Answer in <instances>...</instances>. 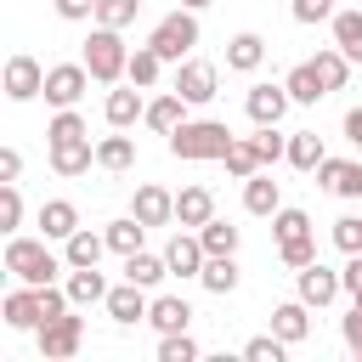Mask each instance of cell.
<instances>
[{
	"label": "cell",
	"instance_id": "obj_1",
	"mask_svg": "<svg viewBox=\"0 0 362 362\" xmlns=\"http://www.w3.org/2000/svg\"><path fill=\"white\" fill-rule=\"evenodd\" d=\"M68 260H57L51 255V238H23V232H11L6 238V272L17 277V283H57V272H62Z\"/></svg>",
	"mask_w": 362,
	"mask_h": 362
},
{
	"label": "cell",
	"instance_id": "obj_41",
	"mask_svg": "<svg viewBox=\"0 0 362 362\" xmlns=\"http://www.w3.org/2000/svg\"><path fill=\"white\" fill-rule=\"evenodd\" d=\"M23 226V192H17V181H0V232L11 238Z\"/></svg>",
	"mask_w": 362,
	"mask_h": 362
},
{
	"label": "cell",
	"instance_id": "obj_3",
	"mask_svg": "<svg viewBox=\"0 0 362 362\" xmlns=\"http://www.w3.org/2000/svg\"><path fill=\"white\" fill-rule=\"evenodd\" d=\"M79 62L90 68V79H96V85H119V79H124V68H130V45H124V34H119V28L96 23V28L85 34V57H79Z\"/></svg>",
	"mask_w": 362,
	"mask_h": 362
},
{
	"label": "cell",
	"instance_id": "obj_4",
	"mask_svg": "<svg viewBox=\"0 0 362 362\" xmlns=\"http://www.w3.org/2000/svg\"><path fill=\"white\" fill-rule=\"evenodd\" d=\"M272 238H277V255H283V266H311L317 260V238H311V215L305 209H277L272 215Z\"/></svg>",
	"mask_w": 362,
	"mask_h": 362
},
{
	"label": "cell",
	"instance_id": "obj_21",
	"mask_svg": "<svg viewBox=\"0 0 362 362\" xmlns=\"http://www.w3.org/2000/svg\"><path fill=\"white\" fill-rule=\"evenodd\" d=\"M260 62H266V40H260L255 28H243V34L226 40V68H232V74H255Z\"/></svg>",
	"mask_w": 362,
	"mask_h": 362
},
{
	"label": "cell",
	"instance_id": "obj_38",
	"mask_svg": "<svg viewBox=\"0 0 362 362\" xmlns=\"http://www.w3.org/2000/svg\"><path fill=\"white\" fill-rule=\"evenodd\" d=\"M311 62H317V74H322V85H328V90H345V79H351V57H345L339 45H328V51H317Z\"/></svg>",
	"mask_w": 362,
	"mask_h": 362
},
{
	"label": "cell",
	"instance_id": "obj_14",
	"mask_svg": "<svg viewBox=\"0 0 362 362\" xmlns=\"http://www.w3.org/2000/svg\"><path fill=\"white\" fill-rule=\"evenodd\" d=\"M147 305H153V300H147V288H141V283H130V277H124L119 288H107V300H102V311H107L113 322H124V328H130V322H147Z\"/></svg>",
	"mask_w": 362,
	"mask_h": 362
},
{
	"label": "cell",
	"instance_id": "obj_32",
	"mask_svg": "<svg viewBox=\"0 0 362 362\" xmlns=\"http://www.w3.org/2000/svg\"><path fill=\"white\" fill-rule=\"evenodd\" d=\"M158 74H164V57H158L153 45H136V51H130L124 79H130V85H141V90H153V85H158Z\"/></svg>",
	"mask_w": 362,
	"mask_h": 362
},
{
	"label": "cell",
	"instance_id": "obj_11",
	"mask_svg": "<svg viewBox=\"0 0 362 362\" xmlns=\"http://www.w3.org/2000/svg\"><path fill=\"white\" fill-rule=\"evenodd\" d=\"M288 107H294L288 85H249V96H243V113H249L255 124H283Z\"/></svg>",
	"mask_w": 362,
	"mask_h": 362
},
{
	"label": "cell",
	"instance_id": "obj_51",
	"mask_svg": "<svg viewBox=\"0 0 362 362\" xmlns=\"http://www.w3.org/2000/svg\"><path fill=\"white\" fill-rule=\"evenodd\" d=\"M345 141L362 153V107H351V113H345Z\"/></svg>",
	"mask_w": 362,
	"mask_h": 362
},
{
	"label": "cell",
	"instance_id": "obj_8",
	"mask_svg": "<svg viewBox=\"0 0 362 362\" xmlns=\"http://www.w3.org/2000/svg\"><path fill=\"white\" fill-rule=\"evenodd\" d=\"M294 283H300V300H305L311 311H322V305H334V300H339V288H345V277H339L334 266H322V260H311V266H300V272H294Z\"/></svg>",
	"mask_w": 362,
	"mask_h": 362
},
{
	"label": "cell",
	"instance_id": "obj_27",
	"mask_svg": "<svg viewBox=\"0 0 362 362\" xmlns=\"http://www.w3.org/2000/svg\"><path fill=\"white\" fill-rule=\"evenodd\" d=\"M147 322H153L158 334H181V328L192 322V305H187L181 294H158V300L147 305Z\"/></svg>",
	"mask_w": 362,
	"mask_h": 362
},
{
	"label": "cell",
	"instance_id": "obj_50",
	"mask_svg": "<svg viewBox=\"0 0 362 362\" xmlns=\"http://www.w3.org/2000/svg\"><path fill=\"white\" fill-rule=\"evenodd\" d=\"M17 175H23V153L6 147V153H0V181H17Z\"/></svg>",
	"mask_w": 362,
	"mask_h": 362
},
{
	"label": "cell",
	"instance_id": "obj_48",
	"mask_svg": "<svg viewBox=\"0 0 362 362\" xmlns=\"http://www.w3.org/2000/svg\"><path fill=\"white\" fill-rule=\"evenodd\" d=\"M339 334H345V345H351V351L362 356V305H351V311H345V322H339Z\"/></svg>",
	"mask_w": 362,
	"mask_h": 362
},
{
	"label": "cell",
	"instance_id": "obj_20",
	"mask_svg": "<svg viewBox=\"0 0 362 362\" xmlns=\"http://www.w3.org/2000/svg\"><path fill=\"white\" fill-rule=\"evenodd\" d=\"M74 232H79V209H74L68 198H45V204H40V238L68 243Z\"/></svg>",
	"mask_w": 362,
	"mask_h": 362
},
{
	"label": "cell",
	"instance_id": "obj_22",
	"mask_svg": "<svg viewBox=\"0 0 362 362\" xmlns=\"http://www.w3.org/2000/svg\"><path fill=\"white\" fill-rule=\"evenodd\" d=\"M283 85H288V96H294V107H317V102L328 96V85H322V74H317V62H294Z\"/></svg>",
	"mask_w": 362,
	"mask_h": 362
},
{
	"label": "cell",
	"instance_id": "obj_7",
	"mask_svg": "<svg viewBox=\"0 0 362 362\" xmlns=\"http://www.w3.org/2000/svg\"><path fill=\"white\" fill-rule=\"evenodd\" d=\"M85 90H90V68H85V62H57V68H45V102H51V107H79Z\"/></svg>",
	"mask_w": 362,
	"mask_h": 362
},
{
	"label": "cell",
	"instance_id": "obj_9",
	"mask_svg": "<svg viewBox=\"0 0 362 362\" xmlns=\"http://www.w3.org/2000/svg\"><path fill=\"white\" fill-rule=\"evenodd\" d=\"M215 85H221L215 62H204V57H187V62H175V90H181V96H187L192 107L215 102Z\"/></svg>",
	"mask_w": 362,
	"mask_h": 362
},
{
	"label": "cell",
	"instance_id": "obj_12",
	"mask_svg": "<svg viewBox=\"0 0 362 362\" xmlns=\"http://www.w3.org/2000/svg\"><path fill=\"white\" fill-rule=\"evenodd\" d=\"M6 96H11V102H34V96H45V68H40L34 57L17 51V57L6 62Z\"/></svg>",
	"mask_w": 362,
	"mask_h": 362
},
{
	"label": "cell",
	"instance_id": "obj_40",
	"mask_svg": "<svg viewBox=\"0 0 362 362\" xmlns=\"http://www.w3.org/2000/svg\"><path fill=\"white\" fill-rule=\"evenodd\" d=\"M158 362H198V339L181 328V334H158Z\"/></svg>",
	"mask_w": 362,
	"mask_h": 362
},
{
	"label": "cell",
	"instance_id": "obj_15",
	"mask_svg": "<svg viewBox=\"0 0 362 362\" xmlns=\"http://www.w3.org/2000/svg\"><path fill=\"white\" fill-rule=\"evenodd\" d=\"M317 181H322L334 198H356V204H362V158H322V164H317Z\"/></svg>",
	"mask_w": 362,
	"mask_h": 362
},
{
	"label": "cell",
	"instance_id": "obj_17",
	"mask_svg": "<svg viewBox=\"0 0 362 362\" xmlns=\"http://www.w3.org/2000/svg\"><path fill=\"white\" fill-rule=\"evenodd\" d=\"M130 215H136V221H147V226H170V221H175V192H164V187L141 181V187H136V198H130Z\"/></svg>",
	"mask_w": 362,
	"mask_h": 362
},
{
	"label": "cell",
	"instance_id": "obj_2",
	"mask_svg": "<svg viewBox=\"0 0 362 362\" xmlns=\"http://www.w3.org/2000/svg\"><path fill=\"white\" fill-rule=\"evenodd\" d=\"M238 136L221 124V119H187L181 130H170V158H181V164H198V158H226V147H232Z\"/></svg>",
	"mask_w": 362,
	"mask_h": 362
},
{
	"label": "cell",
	"instance_id": "obj_5",
	"mask_svg": "<svg viewBox=\"0 0 362 362\" xmlns=\"http://www.w3.org/2000/svg\"><path fill=\"white\" fill-rule=\"evenodd\" d=\"M147 45H153L164 62H187V57H192V45H198V11L175 6L170 17H158V23H153Z\"/></svg>",
	"mask_w": 362,
	"mask_h": 362
},
{
	"label": "cell",
	"instance_id": "obj_49",
	"mask_svg": "<svg viewBox=\"0 0 362 362\" xmlns=\"http://www.w3.org/2000/svg\"><path fill=\"white\" fill-rule=\"evenodd\" d=\"M345 294H362V255H345Z\"/></svg>",
	"mask_w": 362,
	"mask_h": 362
},
{
	"label": "cell",
	"instance_id": "obj_43",
	"mask_svg": "<svg viewBox=\"0 0 362 362\" xmlns=\"http://www.w3.org/2000/svg\"><path fill=\"white\" fill-rule=\"evenodd\" d=\"M334 249L339 255H362V215H339L334 221Z\"/></svg>",
	"mask_w": 362,
	"mask_h": 362
},
{
	"label": "cell",
	"instance_id": "obj_16",
	"mask_svg": "<svg viewBox=\"0 0 362 362\" xmlns=\"http://www.w3.org/2000/svg\"><path fill=\"white\" fill-rule=\"evenodd\" d=\"M141 113H147V96H141V85H113V90H107V102H102V119H107L113 130H130Z\"/></svg>",
	"mask_w": 362,
	"mask_h": 362
},
{
	"label": "cell",
	"instance_id": "obj_52",
	"mask_svg": "<svg viewBox=\"0 0 362 362\" xmlns=\"http://www.w3.org/2000/svg\"><path fill=\"white\" fill-rule=\"evenodd\" d=\"M181 6H187V11H204V6H215V0H181Z\"/></svg>",
	"mask_w": 362,
	"mask_h": 362
},
{
	"label": "cell",
	"instance_id": "obj_31",
	"mask_svg": "<svg viewBox=\"0 0 362 362\" xmlns=\"http://www.w3.org/2000/svg\"><path fill=\"white\" fill-rule=\"evenodd\" d=\"M130 164H136V141H130V136H102V141H96V170L124 175Z\"/></svg>",
	"mask_w": 362,
	"mask_h": 362
},
{
	"label": "cell",
	"instance_id": "obj_39",
	"mask_svg": "<svg viewBox=\"0 0 362 362\" xmlns=\"http://www.w3.org/2000/svg\"><path fill=\"white\" fill-rule=\"evenodd\" d=\"M79 136H90V124L74 107H57V119L45 124V141H79Z\"/></svg>",
	"mask_w": 362,
	"mask_h": 362
},
{
	"label": "cell",
	"instance_id": "obj_46",
	"mask_svg": "<svg viewBox=\"0 0 362 362\" xmlns=\"http://www.w3.org/2000/svg\"><path fill=\"white\" fill-rule=\"evenodd\" d=\"M294 23H334V0H294Z\"/></svg>",
	"mask_w": 362,
	"mask_h": 362
},
{
	"label": "cell",
	"instance_id": "obj_45",
	"mask_svg": "<svg viewBox=\"0 0 362 362\" xmlns=\"http://www.w3.org/2000/svg\"><path fill=\"white\" fill-rule=\"evenodd\" d=\"M283 351H288V339H277V334H255V339L243 345L249 362H283Z\"/></svg>",
	"mask_w": 362,
	"mask_h": 362
},
{
	"label": "cell",
	"instance_id": "obj_10",
	"mask_svg": "<svg viewBox=\"0 0 362 362\" xmlns=\"http://www.w3.org/2000/svg\"><path fill=\"white\" fill-rule=\"evenodd\" d=\"M164 260H170V277H198L204 260H209V249H204V238H198L192 226H181V232L164 243Z\"/></svg>",
	"mask_w": 362,
	"mask_h": 362
},
{
	"label": "cell",
	"instance_id": "obj_28",
	"mask_svg": "<svg viewBox=\"0 0 362 362\" xmlns=\"http://www.w3.org/2000/svg\"><path fill=\"white\" fill-rule=\"evenodd\" d=\"M102 255H107V232H90V226H79V232L62 243V260H68V266H96Z\"/></svg>",
	"mask_w": 362,
	"mask_h": 362
},
{
	"label": "cell",
	"instance_id": "obj_34",
	"mask_svg": "<svg viewBox=\"0 0 362 362\" xmlns=\"http://www.w3.org/2000/svg\"><path fill=\"white\" fill-rule=\"evenodd\" d=\"M198 283H204L209 294H232V288H238V260H232V255H209L204 272H198Z\"/></svg>",
	"mask_w": 362,
	"mask_h": 362
},
{
	"label": "cell",
	"instance_id": "obj_23",
	"mask_svg": "<svg viewBox=\"0 0 362 362\" xmlns=\"http://www.w3.org/2000/svg\"><path fill=\"white\" fill-rule=\"evenodd\" d=\"M62 288H68L74 305H102V300H107V277H102L96 266H68V283H62Z\"/></svg>",
	"mask_w": 362,
	"mask_h": 362
},
{
	"label": "cell",
	"instance_id": "obj_33",
	"mask_svg": "<svg viewBox=\"0 0 362 362\" xmlns=\"http://www.w3.org/2000/svg\"><path fill=\"white\" fill-rule=\"evenodd\" d=\"M102 232H107V249H113V255H136V249H141V238H147V221L124 215V221H107Z\"/></svg>",
	"mask_w": 362,
	"mask_h": 362
},
{
	"label": "cell",
	"instance_id": "obj_13",
	"mask_svg": "<svg viewBox=\"0 0 362 362\" xmlns=\"http://www.w3.org/2000/svg\"><path fill=\"white\" fill-rule=\"evenodd\" d=\"M45 158H51V170L62 181H74V175H85L96 164V147H90V136H79V141H45Z\"/></svg>",
	"mask_w": 362,
	"mask_h": 362
},
{
	"label": "cell",
	"instance_id": "obj_26",
	"mask_svg": "<svg viewBox=\"0 0 362 362\" xmlns=\"http://www.w3.org/2000/svg\"><path fill=\"white\" fill-rule=\"evenodd\" d=\"M209 215H215V192H209V187H181V192H175V221H181V226L198 232Z\"/></svg>",
	"mask_w": 362,
	"mask_h": 362
},
{
	"label": "cell",
	"instance_id": "obj_19",
	"mask_svg": "<svg viewBox=\"0 0 362 362\" xmlns=\"http://www.w3.org/2000/svg\"><path fill=\"white\" fill-rule=\"evenodd\" d=\"M187 107H192V102H187L181 90L153 96V102H147V113H141V124H147V130H158V136H170V130H181V124H187Z\"/></svg>",
	"mask_w": 362,
	"mask_h": 362
},
{
	"label": "cell",
	"instance_id": "obj_47",
	"mask_svg": "<svg viewBox=\"0 0 362 362\" xmlns=\"http://www.w3.org/2000/svg\"><path fill=\"white\" fill-rule=\"evenodd\" d=\"M57 17L62 23H90L96 17V0H57Z\"/></svg>",
	"mask_w": 362,
	"mask_h": 362
},
{
	"label": "cell",
	"instance_id": "obj_29",
	"mask_svg": "<svg viewBox=\"0 0 362 362\" xmlns=\"http://www.w3.org/2000/svg\"><path fill=\"white\" fill-rule=\"evenodd\" d=\"M221 164H226V175H232V181H249L255 170H266V158H260L255 136H238V141L226 147V158H221Z\"/></svg>",
	"mask_w": 362,
	"mask_h": 362
},
{
	"label": "cell",
	"instance_id": "obj_35",
	"mask_svg": "<svg viewBox=\"0 0 362 362\" xmlns=\"http://www.w3.org/2000/svg\"><path fill=\"white\" fill-rule=\"evenodd\" d=\"M334 45H339L351 62H362V6H356V11H334Z\"/></svg>",
	"mask_w": 362,
	"mask_h": 362
},
{
	"label": "cell",
	"instance_id": "obj_44",
	"mask_svg": "<svg viewBox=\"0 0 362 362\" xmlns=\"http://www.w3.org/2000/svg\"><path fill=\"white\" fill-rule=\"evenodd\" d=\"M255 147H260V158H266V164L288 158V136H277V124H255Z\"/></svg>",
	"mask_w": 362,
	"mask_h": 362
},
{
	"label": "cell",
	"instance_id": "obj_18",
	"mask_svg": "<svg viewBox=\"0 0 362 362\" xmlns=\"http://www.w3.org/2000/svg\"><path fill=\"white\" fill-rule=\"evenodd\" d=\"M0 311H6V328H17V334L45 322V317H40V288H34V283H17V288L0 300Z\"/></svg>",
	"mask_w": 362,
	"mask_h": 362
},
{
	"label": "cell",
	"instance_id": "obj_36",
	"mask_svg": "<svg viewBox=\"0 0 362 362\" xmlns=\"http://www.w3.org/2000/svg\"><path fill=\"white\" fill-rule=\"evenodd\" d=\"M322 158H328V153H322V136H317V130H294V136H288V164H294V170H317Z\"/></svg>",
	"mask_w": 362,
	"mask_h": 362
},
{
	"label": "cell",
	"instance_id": "obj_30",
	"mask_svg": "<svg viewBox=\"0 0 362 362\" xmlns=\"http://www.w3.org/2000/svg\"><path fill=\"white\" fill-rule=\"evenodd\" d=\"M124 277H130V283H141V288H158V283L170 277V260H164V255L136 249V255H124Z\"/></svg>",
	"mask_w": 362,
	"mask_h": 362
},
{
	"label": "cell",
	"instance_id": "obj_24",
	"mask_svg": "<svg viewBox=\"0 0 362 362\" xmlns=\"http://www.w3.org/2000/svg\"><path fill=\"white\" fill-rule=\"evenodd\" d=\"M272 334L288 339V345H300V339L311 334V305H305V300H283V305L272 311Z\"/></svg>",
	"mask_w": 362,
	"mask_h": 362
},
{
	"label": "cell",
	"instance_id": "obj_53",
	"mask_svg": "<svg viewBox=\"0 0 362 362\" xmlns=\"http://www.w3.org/2000/svg\"><path fill=\"white\" fill-rule=\"evenodd\" d=\"M351 305H362V294H351Z\"/></svg>",
	"mask_w": 362,
	"mask_h": 362
},
{
	"label": "cell",
	"instance_id": "obj_6",
	"mask_svg": "<svg viewBox=\"0 0 362 362\" xmlns=\"http://www.w3.org/2000/svg\"><path fill=\"white\" fill-rule=\"evenodd\" d=\"M74 311H79V305H74ZM74 311H62V317H51V322L34 328L45 362H68V356H79V345H85V317H74Z\"/></svg>",
	"mask_w": 362,
	"mask_h": 362
},
{
	"label": "cell",
	"instance_id": "obj_25",
	"mask_svg": "<svg viewBox=\"0 0 362 362\" xmlns=\"http://www.w3.org/2000/svg\"><path fill=\"white\" fill-rule=\"evenodd\" d=\"M243 209H249V215H277V209H283V192H277V181H272L266 170H255V175L243 181Z\"/></svg>",
	"mask_w": 362,
	"mask_h": 362
},
{
	"label": "cell",
	"instance_id": "obj_37",
	"mask_svg": "<svg viewBox=\"0 0 362 362\" xmlns=\"http://www.w3.org/2000/svg\"><path fill=\"white\" fill-rule=\"evenodd\" d=\"M198 238H204V249H209V255H238V238H243V232H238L232 221L209 215V221L198 226Z\"/></svg>",
	"mask_w": 362,
	"mask_h": 362
},
{
	"label": "cell",
	"instance_id": "obj_42",
	"mask_svg": "<svg viewBox=\"0 0 362 362\" xmlns=\"http://www.w3.org/2000/svg\"><path fill=\"white\" fill-rule=\"evenodd\" d=\"M136 11H141V0H96V23H107V28H130Z\"/></svg>",
	"mask_w": 362,
	"mask_h": 362
}]
</instances>
